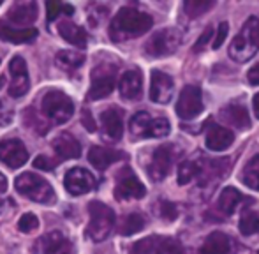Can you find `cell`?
<instances>
[{
	"label": "cell",
	"mask_w": 259,
	"mask_h": 254,
	"mask_svg": "<svg viewBox=\"0 0 259 254\" xmlns=\"http://www.w3.org/2000/svg\"><path fill=\"white\" fill-rule=\"evenodd\" d=\"M145 194H147V189L140 182V179L133 173V170H120L118 177H116L115 198L120 199V201H125V199H141L145 198Z\"/></svg>",
	"instance_id": "cell-11"
},
{
	"label": "cell",
	"mask_w": 259,
	"mask_h": 254,
	"mask_svg": "<svg viewBox=\"0 0 259 254\" xmlns=\"http://www.w3.org/2000/svg\"><path fill=\"white\" fill-rule=\"evenodd\" d=\"M46 11H48V21H53L60 14H69L71 16L74 13V7L62 2H46Z\"/></svg>",
	"instance_id": "cell-35"
},
{
	"label": "cell",
	"mask_w": 259,
	"mask_h": 254,
	"mask_svg": "<svg viewBox=\"0 0 259 254\" xmlns=\"http://www.w3.org/2000/svg\"><path fill=\"white\" fill-rule=\"evenodd\" d=\"M240 233L250 237V235L259 233V214L252 210H243L240 217Z\"/></svg>",
	"instance_id": "cell-28"
},
{
	"label": "cell",
	"mask_w": 259,
	"mask_h": 254,
	"mask_svg": "<svg viewBox=\"0 0 259 254\" xmlns=\"http://www.w3.org/2000/svg\"><path fill=\"white\" fill-rule=\"evenodd\" d=\"M28 87H30V81H28V74H16L13 76V81L9 85V96L13 97H21L28 92Z\"/></svg>",
	"instance_id": "cell-33"
},
{
	"label": "cell",
	"mask_w": 259,
	"mask_h": 254,
	"mask_svg": "<svg viewBox=\"0 0 259 254\" xmlns=\"http://www.w3.org/2000/svg\"><path fill=\"white\" fill-rule=\"evenodd\" d=\"M145 228V217L138 212H133L122 221V226H120V233L123 237H129V235H134L138 231H141Z\"/></svg>",
	"instance_id": "cell-30"
},
{
	"label": "cell",
	"mask_w": 259,
	"mask_h": 254,
	"mask_svg": "<svg viewBox=\"0 0 259 254\" xmlns=\"http://www.w3.org/2000/svg\"><path fill=\"white\" fill-rule=\"evenodd\" d=\"M254 113H256V117L259 118V94L254 96Z\"/></svg>",
	"instance_id": "cell-47"
},
{
	"label": "cell",
	"mask_w": 259,
	"mask_h": 254,
	"mask_svg": "<svg viewBox=\"0 0 259 254\" xmlns=\"http://www.w3.org/2000/svg\"><path fill=\"white\" fill-rule=\"evenodd\" d=\"M154 254H184V247L177 238L171 237H157Z\"/></svg>",
	"instance_id": "cell-31"
},
{
	"label": "cell",
	"mask_w": 259,
	"mask_h": 254,
	"mask_svg": "<svg viewBox=\"0 0 259 254\" xmlns=\"http://www.w3.org/2000/svg\"><path fill=\"white\" fill-rule=\"evenodd\" d=\"M101 125L106 140L118 141L123 134V118L118 108H108L101 113Z\"/></svg>",
	"instance_id": "cell-18"
},
{
	"label": "cell",
	"mask_w": 259,
	"mask_h": 254,
	"mask_svg": "<svg viewBox=\"0 0 259 254\" xmlns=\"http://www.w3.org/2000/svg\"><path fill=\"white\" fill-rule=\"evenodd\" d=\"M233 141H235V134H233V131H229L228 127H222V125H211L206 133L205 143H206L208 150L224 152L231 147Z\"/></svg>",
	"instance_id": "cell-19"
},
{
	"label": "cell",
	"mask_w": 259,
	"mask_h": 254,
	"mask_svg": "<svg viewBox=\"0 0 259 254\" xmlns=\"http://www.w3.org/2000/svg\"><path fill=\"white\" fill-rule=\"evenodd\" d=\"M41 113L53 124H65L74 113V103L60 90H50L41 101Z\"/></svg>",
	"instance_id": "cell-5"
},
{
	"label": "cell",
	"mask_w": 259,
	"mask_h": 254,
	"mask_svg": "<svg viewBox=\"0 0 259 254\" xmlns=\"http://www.w3.org/2000/svg\"><path fill=\"white\" fill-rule=\"evenodd\" d=\"M243 199H249V198H243L235 187H226V189L221 192V196H219L217 206L224 216H231L236 210V206H238Z\"/></svg>",
	"instance_id": "cell-26"
},
{
	"label": "cell",
	"mask_w": 259,
	"mask_h": 254,
	"mask_svg": "<svg viewBox=\"0 0 259 254\" xmlns=\"http://www.w3.org/2000/svg\"><path fill=\"white\" fill-rule=\"evenodd\" d=\"M37 37V30L32 27L28 28H14L11 25L0 21V39L7 43H13V45H25V43H30Z\"/></svg>",
	"instance_id": "cell-25"
},
{
	"label": "cell",
	"mask_w": 259,
	"mask_h": 254,
	"mask_svg": "<svg viewBox=\"0 0 259 254\" xmlns=\"http://www.w3.org/2000/svg\"><path fill=\"white\" fill-rule=\"evenodd\" d=\"M0 161L9 168H21L28 161V150L20 140L0 141Z\"/></svg>",
	"instance_id": "cell-13"
},
{
	"label": "cell",
	"mask_w": 259,
	"mask_h": 254,
	"mask_svg": "<svg viewBox=\"0 0 259 254\" xmlns=\"http://www.w3.org/2000/svg\"><path fill=\"white\" fill-rule=\"evenodd\" d=\"M35 251L41 254H74V247L64 235L53 231V233L45 235L41 240H37Z\"/></svg>",
	"instance_id": "cell-17"
},
{
	"label": "cell",
	"mask_w": 259,
	"mask_h": 254,
	"mask_svg": "<svg viewBox=\"0 0 259 254\" xmlns=\"http://www.w3.org/2000/svg\"><path fill=\"white\" fill-rule=\"evenodd\" d=\"M53 148L60 159H78L81 155V145L71 133H62L53 140Z\"/></svg>",
	"instance_id": "cell-20"
},
{
	"label": "cell",
	"mask_w": 259,
	"mask_h": 254,
	"mask_svg": "<svg viewBox=\"0 0 259 254\" xmlns=\"http://www.w3.org/2000/svg\"><path fill=\"white\" fill-rule=\"evenodd\" d=\"M240 179H242V182L245 184L247 187L259 192V155H254V157L247 162Z\"/></svg>",
	"instance_id": "cell-27"
},
{
	"label": "cell",
	"mask_w": 259,
	"mask_h": 254,
	"mask_svg": "<svg viewBox=\"0 0 259 254\" xmlns=\"http://www.w3.org/2000/svg\"><path fill=\"white\" fill-rule=\"evenodd\" d=\"M228 28H229V25L226 23V21H222V23L219 25L217 35H215L213 43H211V48H213V50H219L222 46V43L226 41V35H228Z\"/></svg>",
	"instance_id": "cell-41"
},
{
	"label": "cell",
	"mask_w": 259,
	"mask_h": 254,
	"mask_svg": "<svg viewBox=\"0 0 259 254\" xmlns=\"http://www.w3.org/2000/svg\"><path fill=\"white\" fill-rule=\"evenodd\" d=\"M182 43V35L177 28H162V30L155 32L148 43L145 45V53L148 57H167L171 53H175L178 50Z\"/></svg>",
	"instance_id": "cell-8"
},
{
	"label": "cell",
	"mask_w": 259,
	"mask_h": 254,
	"mask_svg": "<svg viewBox=\"0 0 259 254\" xmlns=\"http://www.w3.org/2000/svg\"><path fill=\"white\" fill-rule=\"evenodd\" d=\"M123 157V154L120 150L115 148H108V147H92L89 150V161L94 168L97 170H106L108 166H111L113 162L120 161Z\"/></svg>",
	"instance_id": "cell-23"
},
{
	"label": "cell",
	"mask_w": 259,
	"mask_h": 254,
	"mask_svg": "<svg viewBox=\"0 0 259 254\" xmlns=\"http://www.w3.org/2000/svg\"><path fill=\"white\" fill-rule=\"evenodd\" d=\"M154 25L150 14L138 11L136 7H122L111 20L109 25V37L115 43H122L127 39H136L147 34Z\"/></svg>",
	"instance_id": "cell-1"
},
{
	"label": "cell",
	"mask_w": 259,
	"mask_h": 254,
	"mask_svg": "<svg viewBox=\"0 0 259 254\" xmlns=\"http://www.w3.org/2000/svg\"><path fill=\"white\" fill-rule=\"evenodd\" d=\"M9 72H11L13 76H16V74H28V72H27V62H25L23 57L16 55L13 60H11V64H9Z\"/></svg>",
	"instance_id": "cell-39"
},
{
	"label": "cell",
	"mask_w": 259,
	"mask_h": 254,
	"mask_svg": "<svg viewBox=\"0 0 259 254\" xmlns=\"http://www.w3.org/2000/svg\"><path fill=\"white\" fill-rule=\"evenodd\" d=\"M65 189L69 194L72 196H79V194H87V192L94 191L97 187V180L89 170L85 168H72L67 172L64 179Z\"/></svg>",
	"instance_id": "cell-12"
},
{
	"label": "cell",
	"mask_w": 259,
	"mask_h": 254,
	"mask_svg": "<svg viewBox=\"0 0 259 254\" xmlns=\"http://www.w3.org/2000/svg\"><path fill=\"white\" fill-rule=\"evenodd\" d=\"M159 206H160V216H162L166 221L177 219V206H175L171 201H166V199H162Z\"/></svg>",
	"instance_id": "cell-40"
},
{
	"label": "cell",
	"mask_w": 259,
	"mask_h": 254,
	"mask_svg": "<svg viewBox=\"0 0 259 254\" xmlns=\"http://www.w3.org/2000/svg\"><path fill=\"white\" fill-rule=\"evenodd\" d=\"M58 161H53L48 155H39L34 161V168H37L39 172H52L53 168H57Z\"/></svg>",
	"instance_id": "cell-38"
},
{
	"label": "cell",
	"mask_w": 259,
	"mask_h": 254,
	"mask_svg": "<svg viewBox=\"0 0 259 254\" xmlns=\"http://www.w3.org/2000/svg\"><path fill=\"white\" fill-rule=\"evenodd\" d=\"M259 50V20L256 16L247 18L242 30L229 45V57L235 62H249Z\"/></svg>",
	"instance_id": "cell-2"
},
{
	"label": "cell",
	"mask_w": 259,
	"mask_h": 254,
	"mask_svg": "<svg viewBox=\"0 0 259 254\" xmlns=\"http://www.w3.org/2000/svg\"><path fill=\"white\" fill-rule=\"evenodd\" d=\"M177 152L178 148L175 145H160L159 148H155L150 164H148V175H150L152 180L159 182V180H164L169 175Z\"/></svg>",
	"instance_id": "cell-10"
},
{
	"label": "cell",
	"mask_w": 259,
	"mask_h": 254,
	"mask_svg": "<svg viewBox=\"0 0 259 254\" xmlns=\"http://www.w3.org/2000/svg\"><path fill=\"white\" fill-rule=\"evenodd\" d=\"M2 206H4V201L0 199V212H2Z\"/></svg>",
	"instance_id": "cell-48"
},
{
	"label": "cell",
	"mask_w": 259,
	"mask_h": 254,
	"mask_svg": "<svg viewBox=\"0 0 259 254\" xmlns=\"http://www.w3.org/2000/svg\"><path fill=\"white\" fill-rule=\"evenodd\" d=\"M236 244L231 237L222 231H213L205 238L198 254H235Z\"/></svg>",
	"instance_id": "cell-15"
},
{
	"label": "cell",
	"mask_w": 259,
	"mask_h": 254,
	"mask_svg": "<svg viewBox=\"0 0 259 254\" xmlns=\"http://www.w3.org/2000/svg\"><path fill=\"white\" fill-rule=\"evenodd\" d=\"M6 191H7V180H6V177L0 173V194L6 192Z\"/></svg>",
	"instance_id": "cell-46"
},
{
	"label": "cell",
	"mask_w": 259,
	"mask_h": 254,
	"mask_svg": "<svg viewBox=\"0 0 259 254\" xmlns=\"http://www.w3.org/2000/svg\"><path fill=\"white\" fill-rule=\"evenodd\" d=\"M256 254H259V251H257V252H256Z\"/></svg>",
	"instance_id": "cell-50"
},
{
	"label": "cell",
	"mask_w": 259,
	"mask_h": 254,
	"mask_svg": "<svg viewBox=\"0 0 259 254\" xmlns=\"http://www.w3.org/2000/svg\"><path fill=\"white\" fill-rule=\"evenodd\" d=\"M131 134L134 138H164L169 134V122L164 117H150L147 111H138L131 118Z\"/></svg>",
	"instance_id": "cell-6"
},
{
	"label": "cell",
	"mask_w": 259,
	"mask_h": 254,
	"mask_svg": "<svg viewBox=\"0 0 259 254\" xmlns=\"http://www.w3.org/2000/svg\"><path fill=\"white\" fill-rule=\"evenodd\" d=\"M199 172H201V164H199V162L184 161L178 166V184H180V186H187L196 177H199Z\"/></svg>",
	"instance_id": "cell-29"
},
{
	"label": "cell",
	"mask_w": 259,
	"mask_h": 254,
	"mask_svg": "<svg viewBox=\"0 0 259 254\" xmlns=\"http://www.w3.org/2000/svg\"><path fill=\"white\" fill-rule=\"evenodd\" d=\"M83 62H85V57L78 52L62 50V52L57 53V64L64 69H78Z\"/></svg>",
	"instance_id": "cell-32"
},
{
	"label": "cell",
	"mask_w": 259,
	"mask_h": 254,
	"mask_svg": "<svg viewBox=\"0 0 259 254\" xmlns=\"http://www.w3.org/2000/svg\"><path fill=\"white\" fill-rule=\"evenodd\" d=\"M7 18L16 25H23V27L32 25L35 20H37V4L35 2L14 4V6L9 9V13H7Z\"/></svg>",
	"instance_id": "cell-22"
},
{
	"label": "cell",
	"mask_w": 259,
	"mask_h": 254,
	"mask_svg": "<svg viewBox=\"0 0 259 254\" xmlns=\"http://www.w3.org/2000/svg\"><path fill=\"white\" fill-rule=\"evenodd\" d=\"M211 35H213V28H211V27L205 28V32L199 35V39L196 41V45H194V52L196 53H199L201 50H205V46L208 45V43H210Z\"/></svg>",
	"instance_id": "cell-42"
},
{
	"label": "cell",
	"mask_w": 259,
	"mask_h": 254,
	"mask_svg": "<svg viewBox=\"0 0 259 254\" xmlns=\"http://www.w3.org/2000/svg\"><path fill=\"white\" fill-rule=\"evenodd\" d=\"M18 228L21 233H32L39 228V219L35 217V214H23L18 221Z\"/></svg>",
	"instance_id": "cell-37"
},
{
	"label": "cell",
	"mask_w": 259,
	"mask_h": 254,
	"mask_svg": "<svg viewBox=\"0 0 259 254\" xmlns=\"http://www.w3.org/2000/svg\"><path fill=\"white\" fill-rule=\"evenodd\" d=\"M58 34H60L69 45L76 46V48L85 50L87 45H89V35H87V32L83 30L79 25L72 23V21H67V20L60 21V23H58Z\"/></svg>",
	"instance_id": "cell-24"
},
{
	"label": "cell",
	"mask_w": 259,
	"mask_h": 254,
	"mask_svg": "<svg viewBox=\"0 0 259 254\" xmlns=\"http://www.w3.org/2000/svg\"><path fill=\"white\" fill-rule=\"evenodd\" d=\"M118 90L120 96L125 101H136L141 97V92H143V76L138 69H131V71H125L122 74L118 81Z\"/></svg>",
	"instance_id": "cell-16"
},
{
	"label": "cell",
	"mask_w": 259,
	"mask_h": 254,
	"mask_svg": "<svg viewBox=\"0 0 259 254\" xmlns=\"http://www.w3.org/2000/svg\"><path fill=\"white\" fill-rule=\"evenodd\" d=\"M173 78L162 71H152L150 76V99L157 104H167L173 97Z\"/></svg>",
	"instance_id": "cell-14"
},
{
	"label": "cell",
	"mask_w": 259,
	"mask_h": 254,
	"mask_svg": "<svg viewBox=\"0 0 259 254\" xmlns=\"http://www.w3.org/2000/svg\"><path fill=\"white\" fill-rule=\"evenodd\" d=\"M221 117L228 122L229 125L236 127L240 131H247L250 127V118L247 113V108L240 103H231L228 106L222 108Z\"/></svg>",
	"instance_id": "cell-21"
},
{
	"label": "cell",
	"mask_w": 259,
	"mask_h": 254,
	"mask_svg": "<svg viewBox=\"0 0 259 254\" xmlns=\"http://www.w3.org/2000/svg\"><path fill=\"white\" fill-rule=\"evenodd\" d=\"M14 187L21 196L28 198L30 201L41 203V205H52L55 203V192L50 182L35 173H23L14 180Z\"/></svg>",
	"instance_id": "cell-3"
},
{
	"label": "cell",
	"mask_w": 259,
	"mask_h": 254,
	"mask_svg": "<svg viewBox=\"0 0 259 254\" xmlns=\"http://www.w3.org/2000/svg\"><path fill=\"white\" fill-rule=\"evenodd\" d=\"M213 7V2L211 0H205V2H198V0H191V2L184 4V11L187 13L189 18H198L201 16L203 13L210 11Z\"/></svg>",
	"instance_id": "cell-34"
},
{
	"label": "cell",
	"mask_w": 259,
	"mask_h": 254,
	"mask_svg": "<svg viewBox=\"0 0 259 254\" xmlns=\"http://www.w3.org/2000/svg\"><path fill=\"white\" fill-rule=\"evenodd\" d=\"M157 244V237H147L143 240L136 242V244L131 247V254H154Z\"/></svg>",
	"instance_id": "cell-36"
},
{
	"label": "cell",
	"mask_w": 259,
	"mask_h": 254,
	"mask_svg": "<svg viewBox=\"0 0 259 254\" xmlns=\"http://www.w3.org/2000/svg\"><path fill=\"white\" fill-rule=\"evenodd\" d=\"M247 78H249V81L252 83V85H259V62L249 69V72H247Z\"/></svg>",
	"instance_id": "cell-44"
},
{
	"label": "cell",
	"mask_w": 259,
	"mask_h": 254,
	"mask_svg": "<svg viewBox=\"0 0 259 254\" xmlns=\"http://www.w3.org/2000/svg\"><path fill=\"white\" fill-rule=\"evenodd\" d=\"M203 111L201 89L196 85H187L180 92L177 101V115L182 120H192Z\"/></svg>",
	"instance_id": "cell-9"
},
{
	"label": "cell",
	"mask_w": 259,
	"mask_h": 254,
	"mask_svg": "<svg viewBox=\"0 0 259 254\" xmlns=\"http://www.w3.org/2000/svg\"><path fill=\"white\" fill-rule=\"evenodd\" d=\"M0 6H2V0H0Z\"/></svg>",
	"instance_id": "cell-49"
},
{
	"label": "cell",
	"mask_w": 259,
	"mask_h": 254,
	"mask_svg": "<svg viewBox=\"0 0 259 254\" xmlns=\"http://www.w3.org/2000/svg\"><path fill=\"white\" fill-rule=\"evenodd\" d=\"M92 85L89 90V99L90 101H99L108 97L109 94L115 90L116 83V65L113 64H99L97 67H94L92 71Z\"/></svg>",
	"instance_id": "cell-7"
},
{
	"label": "cell",
	"mask_w": 259,
	"mask_h": 254,
	"mask_svg": "<svg viewBox=\"0 0 259 254\" xmlns=\"http://www.w3.org/2000/svg\"><path fill=\"white\" fill-rule=\"evenodd\" d=\"M13 120V115L11 113H0V125H7Z\"/></svg>",
	"instance_id": "cell-45"
},
{
	"label": "cell",
	"mask_w": 259,
	"mask_h": 254,
	"mask_svg": "<svg viewBox=\"0 0 259 254\" xmlns=\"http://www.w3.org/2000/svg\"><path fill=\"white\" fill-rule=\"evenodd\" d=\"M89 214L90 221L87 226V235L90 240L103 242L109 237L113 226H115V214L108 205L101 201H90L89 203Z\"/></svg>",
	"instance_id": "cell-4"
},
{
	"label": "cell",
	"mask_w": 259,
	"mask_h": 254,
	"mask_svg": "<svg viewBox=\"0 0 259 254\" xmlns=\"http://www.w3.org/2000/svg\"><path fill=\"white\" fill-rule=\"evenodd\" d=\"M81 122H83V125L87 127V131H89V133H94V131L97 129L96 127V122H94V118H92V115H90V111L87 110H83V115H81Z\"/></svg>",
	"instance_id": "cell-43"
}]
</instances>
